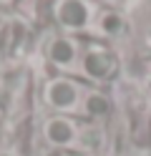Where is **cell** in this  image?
<instances>
[{"label": "cell", "mask_w": 151, "mask_h": 156, "mask_svg": "<svg viewBox=\"0 0 151 156\" xmlns=\"http://www.w3.org/2000/svg\"><path fill=\"white\" fill-rule=\"evenodd\" d=\"M40 98L50 113L70 116V119L91 123H106V119L113 111V101L106 93V88L56 73L45 78V83L40 86Z\"/></svg>", "instance_id": "obj_3"}, {"label": "cell", "mask_w": 151, "mask_h": 156, "mask_svg": "<svg viewBox=\"0 0 151 156\" xmlns=\"http://www.w3.org/2000/svg\"><path fill=\"white\" fill-rule=\"evenodd\" d=\"M40 156H81V154H66V151H50V149H45V154H40Z\"/></svg>", "instance_id": "obj_6"}, {"label": "cell", "mask_w": 151, "mask_h": 156, "mask_svg": "<svg viewBox=\"0 0 151 156\" xmlns=\"http://www.w3.org/2000/svg\"><path fill=\"white\" fill-rule=\"evenodd\" d=\"M40 51H43V61L50 66L56 76L76 78V81L98 86V88H103L106 83H113L121 73L118 53L108 43L78 38L58 30V28L43 35Z\"/></svg>", "instance_id": "obj_1"}, {"label": "cell", "mask_w": 151, "mask_h": 156, "mask_svg": "<svg viewBox=\"0 0 151 156\" xmlns=\"http://www.w3.org/2000/svg\"><path fill=\"white\" fill-rule=\"evenodd\" d=\"M50 15L58 30L108 45L128 33L126 15L96 0H53Z\"/></svg>", "instance_id": "obj_2"}, {"label": "cell", "mask_w": 151, "mask_h": 156, "mask_svg": "<svg viewBox=\"0 0 151 156\" xmlns=\"http://www.w3.org/2000/svg\"><path fill=\"white\" fill-rule=\"evenodd\" d=\"M40 139L50 151H66L81 156H101L108 141L103 123H91L58 113H48L40 121Z\"/></svg>", "instance_id": "obj_4"}, {"label": "cell", "mask_w": 151, "mask_h": 156, "mask_svg": "<svg viewBox=\"0 0 151 156\" xmlns=\"http://www.w3.org/2000/svg\"><path fill=\"white\" fill-rule=\"evenodd\" d=\"M96 3H103V5H108V8H116V10H121V5H124L126 0H96Z\"/></svg>", "instance_id": "obj_5"}]
</instances>
